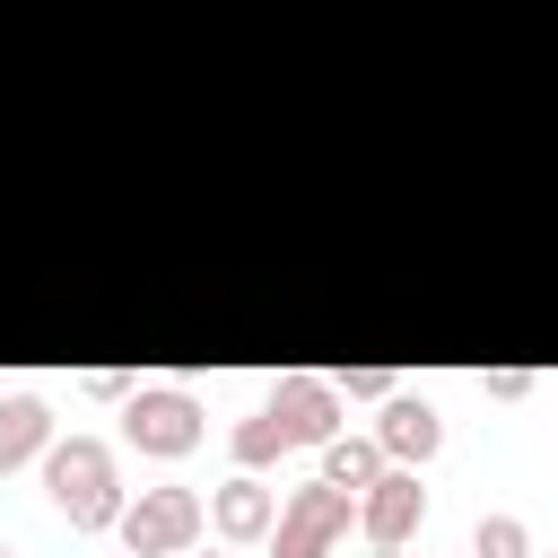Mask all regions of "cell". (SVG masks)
<instances>
[{
  "instance_id": "3957f363",
  "label": "cell",
  "mask_w": 558,
  "mask_h": 558,
  "mask_svg": "<svg viewBox=\"0 0 558 558\" xmlns=\"http://www.w3.org/2000/svg\"><path fill=\"white\" fill-rule=\"evenodd\" d=\"M357 523V497L331 488V480H305L279 497V523H270V558H331V541Z\"/></svg>"
},
{
  "instance_id": "8992f818",
  "label": "cell",
  "mask_w": 558,
  "mask_h": 558,
  "mask_svg": "<svg viewBox=\"0 0 558 558\" xmlns=\"http://www.w3.org/2000/svg\"><path fill=\"white\" fill-rule=\"evenodd\" d=\"M262 418L279 427V445H323V436H340V384L331 375H279Z\"/></svg>"
},
{
  "instance_id": "8fae6325",
  "label": "cell",
  "mask_w": 558,
  "mask_h": 558,
  "mask_svg": "<svg viewBox=\"0 0 558 558\" xmlns=\"http://www.w3.org/2000/svg\"><path fill=\"white\" fill-rule=\"evenodd\" d=\"M471 558H532L523 514H480V523H471Z\"/></svg>"
},
{
  "instance_id": "30bf717a",
  "label": "cell",
  "mask_w": 558,
  "mask_h": 558,
  "mask_svg": "<svg viewBox=\"0 0 558 558\" xmlns=\"http://www.w3.org/2000/svg\"><path fill=\"white\" fill-rule=\"evenodd\" d=\"M375 471H384V445H375V436H323V480H331V488L357 497Z\"/></svg>"
},
{
  "instance_id": "7a4b0ae2",
  "label": "cell",
  "mask_w": 558,
  "mask_h": 558,
  "mask_svg": "<svg viewBox=\"0 0 558 558\" xmlns=\"http://www.w3.org/2000/svg\"><path fill=\"white\" fill-rule=\"evenodd\" d=\"M201 523H209V497H201V488H174V480L122 497V514H113V532H122L131 558H183V549L201 541Z\"/></svg>"
},
{
  "instance_id": "7c38bea8",
  "label": "cell",
  "mask_w": 558,
  "mask_h": 558,
  "mask_svg": "<svg viewBox=\"0 0 558 558\" xmlns=\"http://www.w3.org/2000/svg\"><path fill=\"white\" fill-rule=\"evenodd\" d=\"M340 384H349L357 401H384V392H392V366H340Z\"/></svg>"
},
{
  "instance_id": "4fadbf2b",
  "label": "cell",
  "mask_w": 558,
  "mask_h": 558,
  "mask_svg": "<svg viewBox=\"0 0 558 558\" xmlns=\"http://www.w3.org/2000/svg\"><path fill=\"white\" fill-rule=\"evenodd\" d=\"M488 392H497V401H523V392H532V375H523V366H497V375H488Z\"/></svg>"
},
{
  "instance_id": "e0dca14e",
  "label": "cell",
  "mask_w": 558,
  "mask_h": 558,
  "mask_svg": "<svg viewBox=\"0 0 558 558\" xmlns=\"http://www.w3.org/2000/svg\"><path fill=\"white\" fill-rule=\"evenodd\" d=\"M462 558H471V549H462Z\"/></svg>"
},
{
  "instance_id": "52a82bcc",
  "label": "cell",
  "mask_w": 558,
  "mask_h": 558,
  "mask_svg": "<svg viewBox=\"0 0 558 558\" xmlns=\"http://www.w3.org/2000/svg\"><path fill=\"white\" fill-rule=\"evenodd\" d=\"M375 445H384V462H436V445H445V418H436V401H418V392H384V418H375Z\"/></svg>"
},
{
  "instance_id": "5bb4252c",
  "label": "cell",
  "mask_w": 558,
  "mask_h": 558,
  "mask_svg": "<svg viewBox=\"0 0 558 558\" xmlns=\"http://www.w3.org/2000/svg\"><path fill=\"white\" fill-rule=\"evenodd\" d=\"M375 558H401V549H375Z\"/></svg>"
},
{
  "instance_id": "9a60e30c",
  "label": "cell",
  "mask_w": 558,
  "mask_h": 558,
  "mask_svg": "<svg viewBox=\"0 0 558 558\" xmlns=\"http://www.w3.org/2000/svg\"><path fill=\"white\" fill-rule=\"evenodd\" d=\"M0 558H17V549H0Z\"/></svg>"
},
{
  "instance_id": "5b68a950",
  "label": "cell",
  "mask_w": 558,
  "mask_h": 558,
  "mask_svg": "<svg viewBox=\"0 0 558 558\" xmlns=\"http://www.w3.org/2000/svg\"><path fill=\"white\" fill-rule=\"evenodd\" d=\"M418 523H427V488H418V471H410V462H384V471L357 488V532H366V549H401Z\"/></svg>"
},
{
  "instance_id": "ba28073f",
  "label": "cell",
  "mask_w": 558,
  "mask_h": 558,
  "mask_svg": "<svg viewBox=\"0 0 558 558\" xmlns=\"http://www.w3.org/2000/svg\"><path fill=\"white\" fill-rule=\"evenodd\" d=\"M209 523H218V541L253 549V541H270V523H279V497H270L253 471H235L227 488H209Z\"/></svg>"
},
{
  "instance_id": "2e32d148",
  "label": "cell",
  "mask_w": 558,
  "mask_h": 558,
  "mask_svg": "<svg viewBox=\"0 0 558 558\" xmlns=\"http://www.w3.org/2000/svg\"><path fill=\"white\" fill-rule=\"evenodd\" d=\"M201 558H209V549H201Z\"/></svg>"
},
{
  "instance_id": "6da1fadb",
  "label": "cell",
  "mask_w": 558,
  "mask_h": 558,
  "mask_svg": "<svg viewBox=\"0 0 558 558\" xmlns=\"http://www.w3.org/2000/svg\"><path fill=\"white\" fill-rule=\"evenodd\" d=\"M35 462H44L52 514H61L70 532H113V514H122V471H113V445H105V436H52Z\"/></svg>"
},
{
  "instance_id": "9c48e42d",
  "label": "cell",
  "mask_w": 558,
  "mask_h": 558,
  "mask_svg": "<svg viewBox=\"0 0 558 558\" xmlns=\"http://www.w3.org/2000/svg\"><path fill=\"white\" fill-rule=\"evenodd\" d=\"M44 445H52V410H44L35 392H0V471L35 462Z\"/></svg>"
},
{
  "instance_id": "277c9868",
  "label": "cell",
  "mask_w": 558,
  "mask_h": 558,
  "mask_svg": "<svg viewBox=\"0 0 558 558\" xmlns=\"http://www.w3.org/2000/svg\"><path fill=\"white\" fill-rule=\"evenodd\" d=\"M122 436L157 462H183L201 445V401L174 392V384H140V392H122Z\"/></svg>"
}]
</instances>
